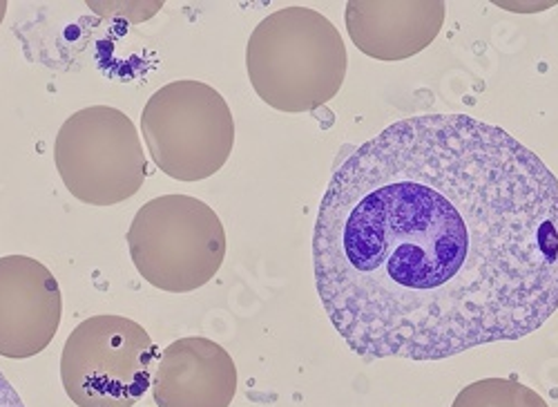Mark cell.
I'll return each instance as SVG.
<instances>
[{"label":"cell","instance_id":"cell-1","mask_svg":"<svg viewBox=\"0 0 558 407\" xmlns=\"http://www.w3.org/2000/svg\"><path fill=\"white\" fill-rule=\"evenodd\" d=\"M313 268L364 360L432 363L525 338L558 311V179L470 115L396 121L336 168Z\"/></svg>","mask_w":558,"mask_h":407},{"label":"cell","instance_id":"cell-2","mask_svg":"<svg viewBox=\"0 0 558 407\" xmlns=\"http://www.w3.org/2000/svg\"><path fill=\"white\" fill-rule=\"evenodd\" d=\"M349 55L338 27L311 8L268 14L246 45V70L257 97L272 110L300 115L336 99Z\"/></svg>","mask_w":558,"mask_h":407},{"label":"cell","instance_id":"cell-3","mask_svg":"<svg viewBox=\"0 0 558 407\" xmlns=\"http://www.w3.org/2000/svg\"><path fill=\"white\" fill-rule=\"evenodd\" d=\"M138 274L168 294H191L208 285L226 258L219 215L193 195H161L136 211L128 231Z\"/></svg>","mask_w":558,"mask_h":407},{"label":"cell","instance_id":"cell-4","mask_svg":"<svg viewBox=\"0 0 558 407\" xmlns=\"http://www.w3.org/2000/svg\"><path fill=\"white\" fill-rule=\"evenodd\" d=\"M148 153L177 182H202L228 161L235 119L226 99L202 81H172L148 99L142 115Z\"/></svg>","mask_w":558,"mask_h":407},{"label":"cell","instance_id":"cell-5","mask_svg":"<svg viewBox=\"0 0 558 407\" xmlns=\"http://www.w3.org/2000/svg\"><path fill=\"white\" fill-rule=\"evenodd\" d=\"M65 189L83 204L114 206L142 191L148 161L134 121L112 106H89L65 119L54 142Z\"/></svg>","mask_w":558,"mask_h":407},{"label":"cell","instance_id":"cell-6","mask_svg":"<svg viewBox=\"0 0 558 407\" xmlns=\"http://www.w3.org/2000/svg\"><path fill=\"white\" fill-rule=\"evenodd\" d=\"M159 349L125 315H92L65 340L61 381L78 407H132L150 390Z\"/></svg>","mask_w":558,"mask_h":407},{"label":"cell","instance_id":"cell-7","mask_svg":"<svg viewBox=\"0 0 558 407\" xmlns=\"http://www.w3.org/2000/svg\"><path fill=\"white\" fill-rule=\"evenodd\" d=\"M63 315L52 271L27 255L0 258V356L32 358L50 347Z\"/></svg>","mask_w":558,"mask_h":407},{"label":"cell","instance_id":"cell-8","mask_svg":"<svg viewBox=\"0 0 558 407\" xmlns=\"http://www.w3.org/2000/svg\"><path fill=\"white\" fill-rule=\"evenodd\" d=\"M238 394V366L215 340L179 338L159 358L153 379L157 407H230Z\"/></svg>","mask_w":558,"mask_h":407},{"label":"cell","instance_id":"cell-9","mask_svg":"<svg viewBox=\"0 0 558 407\" xmlns=\"http://www.w3.org/2000/svg\"><path fill=\"white\" fill-rule=\"evenodd\" d=\"M447 5L440 0H351L344 12L355 48L376 61H404L427 50L440 34Z\"/></svg>","mask_w":558,"mask_h":407},{"label":"cell","instance_id":"cell-10","mask_svg":"<svg viewBox=\"0 0 558 407\" xmlns=\"http://www.w3.org/2000/svg\"><path fill=\"white\" fill-rule=\"evenodd\" d=\"M451 407H549L547 400L519 379H483L462 387Z\"/></svg>","mask_w":558,"mask_h":407},{"label":"cell","instance_id":"cell-11","mask_svg":"<svg viewBox=\"0 0 558 407\" xmlns=\"http://www.w3.org/2000/svg\"><path fill=\"white\" fill-rule=\"evenodd\" d=\"M0 407H25L23 398L14 390V385L0 372Z\"/></svg>","mask_w":558,"mask_h":407},{"label":"cell","instance_id":"cell-12","mask_svg":"<svg viewBox=\"0 0 558 407\" xmlns=\"http://www.w3.org/2000/svg\"><path fill=\"white\" fill-rule=\"evenodd\" d=\"M5 14H8V3H5V0H0V23H3Z\"/></svg>","mask_w":558,"mask_h":407}]
</instances>
